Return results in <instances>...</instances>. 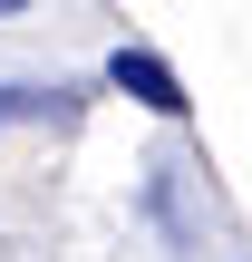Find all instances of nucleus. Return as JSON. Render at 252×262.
I'll use <instances>...</instances> for the list:
<instances>
[{
    "instance_id": "f257e3e1",
    "label": "nucleus",
    "mask_w": 252,
    "mask_h": 262,
    "mask_svg": "<svg viewBox=\"0 0 252 262\" xmlns=\"http://www.w3.org/2000/svg\"><path fill=\"white\" fill-rule=\"evenodd\" d=\"M107 88H126V97L155 107V117H185V78H175L155 49H117V58H107Z\"/></svg>"
},
{
    "instance_id": "f03ea898",
    "label": "nucleus",
    "mask_w": 252,
    "mask_h": 262,
    "mask_svg": "<svg viewBox=\"0 0 252 262\" xmlns=\"http://www.w3.org/2000/svg\"><path fill=\"white\" fill-rule=\"evenodd\" d=\"M19 10H39V0H0V19H19Z\"/></svg>"
}]
</instances>
